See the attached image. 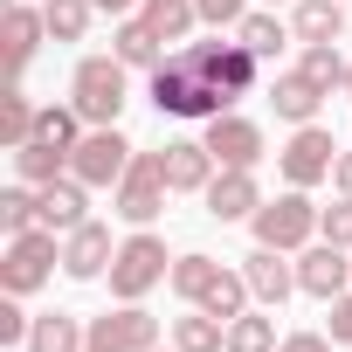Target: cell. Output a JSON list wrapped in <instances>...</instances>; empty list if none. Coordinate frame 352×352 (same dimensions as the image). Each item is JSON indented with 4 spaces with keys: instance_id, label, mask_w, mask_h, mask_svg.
<instances>
[{
    "instance_id": "1",
    "label": "cell",
    "mask_w": 352,
    "mask_h": 352,
    "mask_svg": "<svg viewBox=\"0 0 352 352\" xmlns=\"http://www.w3.org/2000/svg\"><path fill=\"white\" fill-rule=\"evenodd\" d=\"M152 104H159V118H221V111H235L187 56H166L152 69Z\"/></svg>"
},
{
    "instance_id": "2",
    "label": "cell",
    "mask_w": 352,
    "mask_h": 352,
    "mask_svg": "<svg viewBox=\"0 0 352 352\" xmlns=\"http://www.w3.org/2000/svg\"><path fill=\"white\" fill-rule=\"evenodd\" d=\"M124 97H131V69H124L118 56H83V63H76L69 104L83 111V124H118Z\"/></svg>"
},
{
    "instance_id": "3",
    "label": "cell",
    "mask_w": 352,
    "mask_h": 352,
    "mask_svg": "<svg viewBox=\"0 0 352 352\" xmlns=\"http://www.w3.org/2000/svg\"><path fill=\"white\" fill-rule=\"evenodd\" d=\"M318 214H324V208H311V187H290V194L263 201V208L249 214V228H256V242H263V249H283V256H297V249H311V235H318Z\"/></svg>"
},
{
    "instance_id": "4",
    "label": "cell",
    "mask_w": 352,
    "mask_h": 352,
    "mask_svg": "<svg viewBox=\"0 0 352 352\" xmlns=\"http://www.w3.org/2000/svg\"><path fill=\"white\" fill-rule=\"evenodd\" d=\"M166 276H173V256H166V242L152 228L118 242V263H111V297L118 304H145V290H159Z\"/></svg>"
},
{
    "instance_id": "5",
    "label": "cell",
    "mask_w": 352,
    "mask_h": 352,
    "mask_svg": "<svg viewBox=\"0 0 352 352\" xmlns=\"http://www.w3.org/2000/svg\"><path fill=\"white\" fill-rule=\"evenodd\" d=\"M63 263V242L56 228H28V235H8V256H0V290L8 297H35Z\"/></svg>"
},
{
    "instance_id": "6",
    "label": "cell",
    "mask_w": 352,
    "mask_h": 352,
    "mask_svg": "<svg viewBox=\"0 0 352 352\" xmlns=\"http://www.w3.org/2000/svg\"><path fill=\"white\" fill-rule=\"evenodd\" d=\"M180 56H187V63H194V69L228 97V104H235V97H249V90H256V76H263V56H256L242 35H235V42H187Z\"/></svg>"
},
{
    "instance_id": "7",
    "label": "cell",
    "mask_w": 352,
    "mask_h": 352,
    "mask_svg": "<svg viewBox=\"0 0 352 352\" xmlns=\"http://www.w3.org/2000/svg\"><path fill=\"white\" fill-rule=\"evenodd\" d=\"M166 194H173L166 159H159V152H131L124 180H118V194H111V214H124L131 228H145V221H159V214H166Z\"/></svg>"
},
{
    "instance_id": "8",
    "label": "cell",
    "mask_w": 352,
    "mask_h": 352,
    "mask_svg": "<svg viewBox=\"0 0 352 352\" xmlns=\"http://www.w3.org/2000/svg\"><path fill=\"white\" fill-rule=\"evenodd\" d=\"M131 152H138V145H131L118 124H90V131L76 138V152H69V173H76L83 187H118L124 166H131Z\"/></svg>"
},
{
    "instance_id": "9",
    "label": "cell",
    "mask_w": 352,
    "mask_h": 352,
    "mask_svg": "<svg viewBox=\"0 0 352 352\" xmlns=\"http://www.w3.org/2000/svg\"><path fill=\"white\" fill-rule=\"evenodd\" d=\"M276 166H283L290 187H318V180H331V166H338V138L324 124H297L290 145L276 152Z\"/></svg>"
},
{
    "instance_id": "10",
    "label": "cell",
    "mask_w": 352,
    "mask_h": 352,
    "mask_svg": "<svg viewBox=\"0 0 352 352\" xmlns=\"http://www.w3.org/2000/svg\"><path fill=\"white\" fill-rule=\"evenodd\" d=\"M297 290L304 297H318V304H331V297H345L352 290V249H338V242H311V249H297Z\"/></svg>"
},
{
    "instance_id": "11",
    "label": "cell",
    "mask_w": 352,
    "mask_h": 352,
    "mask_svg": "<svg viewBox=\"0 0 352 352\" xmlns=\"http://www.w3.org/2000/svg\"><path fill=\"white\" fill-rule=\"evenodd\" d=\"M208 152H214V166H249L256 173V159H263V124L256 118H242V111H221V118H208Z\"/></svg>"
},
{
    "instance_id": "12",
    "label": "cell",
    "mask_w": 352,
    "mask_h": 352,
    "mask_svg": "<svg viewBox=\"0 0 352 352\" xmlns=\"http://www.w3.org/2000/svg\"><path fill=\"white\" fill-rule=\"evenodd\" d=\"M111 263H118V242H111V228H104V221H83V228H69V235H63V276L97 283V276H111Z\"/></svg>"
},
{
    "instance_id": "13",
    "label": "cell",
    "mask_w": 352,
    "mask_h": 352,
    "mask_svg": "<svg viewBox=\"0 0 352 352\" xmlns=\"http://www.w3.org/2000/svg\"><path fill=\"white\" fill-rule=\"evenodd\" d=\"M242 276H249V297H256L263 311H283V297L297 290V263H290L283 249H263V242L242 256Z\"/></svg>"
},
{
    "instance_id": "14",
    "label": "cell",
    "mask_w": 352,
    "mask_h": 352,
    "mask_svg": "<svg viewBox=\"0 0 352 352\" xmlns=\"http://www.w3.org/2000/svg\"><path fill=\"white\" fill-rule=\"evenodd\" d=\"M201 201H208L214 221H249V214L263 208V187H256V173H249V166H221L214 180H208Z\"/></svg>"
},
{
    "instance_id": "15",
    "label": "cell",
    "mask_w": 352,
    "mask_h": 352,
    "mask_svg": "<svg viewBox=\"0 0 352 352\" xmlns=\"http://www.w3.org/2000/svg\"><path fill=\"white\" fill-rule=\"evenodd\" d=\"M90 338H104V345H118V352H152V345H159V318H152L145 304H118V311L90 318Z\"/></svg>"
},
{
    "instance_id": "16",
    "label": "cell",
    "mask_w": 352,
    "mask_h": 352,
    "mask_svg": "<svg viewBox=\"0 0 352 352\" xmlns=\"http://www.w3.org/2000/svg\"><path fill=\"white\" fill-rule=\"evenodd\" d=\"M166 180H173V194H208V180H214V152H208V138H173L166 152Z\"/></svg>"
},
{
    "instance_id": "17",
    "label": "cell",
    "mask_w": 352,
    "mask_h": 352,
    "mask_svg": "<svg viewBox=\"0 0 352 352\" xmlns=\"http://www.w3.org/2000/svg\"><path fill=\"white\" fill-rule=\"evenodd\" d=\"M111 56H118L124 69H145V76H152V69L166 63V35H159L145 14H124V21H118V35H111Z\"/></svg>"
},
{
    "instance_id": "18",
    "label": "cell",
    "mask_w": 352,
    "mask_h": 352,
    "mask_svg": "<svg viewBox=\"0 0 352 352\" xmlns=\"http://www.w3.org/2000/svg\"><path fill=\"white\" fill-rule=\"evenodd\" d=\"M83 221H90V187L76 180V173H63V180H49V187H42V228L69 235V228H83Z\"/></svg>"
},
{
    "instance_id": "19",
    "label": "cell",
    "mask_w": 352,
    "mask_h": 352,
    "mask_svg": "<svg viewBox=\"0 0 352 352\" xmlns=\"http://www.w3.org/2000/svg\"><path fill=\"white\" fill-rule=\"evenodd\" d=\"M270 104H276V118H283V124H318V104H324V90H318L304 69H283V76L270 83Z\"/></svg>"
},
{
    "instance_id": "20",
    "label": "cell",
    "mask_w": 352,
    "mask_h": 352,
    "mask_svg": "<svg viewBox=\"0 0 352 352\" xmlns=\"http://www.w3.org/2000/svg\"><path fill=\"white\" fill-rule=\"evenodd\" d=\"M290 35L297 42H345V0H297Z\"/></svg>"
},
{
    "instance_id": "21",
    "label": "cell",
    "mask_w": 352,
    "mask_h": 352,
    "mask_svg": "<svg viewBox=\"0 0 352 352\" xmlns=\"http://www.w3.org/2000/svg\"><path fill=\"white\" fill-rule=\"evenodd\" d=\"M42 35H49V21H42V8H28V0H14L8 8V69L21 76L28 63H35V49H42Z\"/></svg>"
},
{
    "instance_id": "22",
    "label": "cell",
    "mask_w": 352,
    "mask_h": 352,
    "mask_svg": "<svg viewBox=\"0 0 352 352\" xmlns=\"http://www.w3.org/2000/svg\"><path fill=\"white\" fill-rule=\"evenodd\" d=\"M83 345H90V324L76 311H42L28 331V352H83Z\"/></svg>"
},
{
    "instance_id": "23",
    "label": "cell",
    "mask_w": 352,
    "mask_h": 352,
    "mask_svg": "<svg viewBox=\"0 0 352 352\" xmlns=\"http://www.w3.org/2000/svg\"><path fill=\"white\" fill-rule=\"evenodd\" d=\"M14 173H21L28 187H49V180H63V173H69V152L49 145V138H28V145H14Z\"/></svg>"
},
{
    "instance_id": "24",
    "label": "cell",
    "mask_w": 352,
    "mask_h": 352,
    "mask_svg": "<svg viewBox=\"0 0 352 352\" xmlns=\"http://www.w3.org/2000/svg\"><path fill=\"white\" fill-rule=\"evenodd\" d=\"M173 345H180V352H228V324L194 304L187 318H173Z\"/></svg>"
},
{
    "instance_id": "25",
    "label": "cell",
    "mask_w": 352,
    "mask_h": 352,
    "mask_svg": "<svg viewBox=\"0 0 352 352\" xmlns=\"http://www.w3.org/2000/svg\"><path fill=\"white\" fill-rule=\"evenodd\" d=\"M138 14H145L166 42H187L194 21H201V0H138Z\"/></svg>"
},
{
    "instance_id": "26",
    "label": "cell",
    "mask_w": 352,
    "mask_h": 352,
    "mask_svg": "<svg viewBox=\"0 0 352 352\" xmlns=\"http://www.w3.org/2000/svg\"><path fill=\"white\" fill-rule=\"evenodd\" d=\"M90 14H97V0H42L49 42H83L90 35Z\"/></svg>"
},
{
    "instance_id": "27",
    "label": "cell",
    "mask_w": 352,
    "mask_h": 352,
    "mask_svg": "<svg viewBox=\"0 0 352 352\" xmlns=\"http://www.w3.org/2000/svg\"><path fill=\"white\" fill-rule=\"evenodd\" d=\"M214 276H221V263L194 249V256H173V276H166V283H173V290H180L187 304H201V297L214 290Z\"/></svg>"
},
{
    "instance_id": "28",
    "label": "cell",
    "mask_w": 352,
    "mask_h": 352,
    "mask_svg": "<svg viewBox=\"0 0 352 352\" xmlns=\"http://www.w3.org/2000/svg\"><path fill=\"white\" fill-rule=\"evenodd\" d=\"M297 69L331 97V90H345V69H352V63L338 56V42H304V63H297Z\"/></svg>"
},
{
    "instance_id": "29",
    "label": "cell",
    "mask_w": 352,
    "mask_h": 352,
    "mask_svg": "<svg viewBox=\"0 0 352 352\" xmlns=\"http://www.w3.org/2000/svg\"><path fill=\"white\" fill-rule=\"evenodd\" d=\"M83 131H90V124H83L76 104H42V118H35V138H49V145H63V152H76Z\"/></svg>"
},
{
    "instance_id": "30",
    "label": "cell",
    "mask_w": 352,
    "mask_h": 352,
    "mask_svg": "<svg viewBox=\"0 0 352 352\" xmlns=\"http://www.w3.org/2000/svg\"><path fill=\"white\" fill-rule=\"evenodd\" d=\"M228 352H276V318H270V311L228 318Z\"/></svg>"
},
{
    "instance_id": "31",
    "label": "cell",
    "mask_w": 352,
    "mask_h": 352,
    "mask_svg": "<svg viewBox=\"0 0 352 352\" xmlns=\"http://www.w3.org/2000/svg\"><path fill=\"white\" fill-rule=\"evenodd\" d=\"M201 311H214L221 324H228V318H242V311H249V276H242V270H221V276H214V290L201 297Z\"/></svg>"
},
{
    "instance_id": "32",
    "label": "cell",
    "mask_w": 352,
    "mask_h": 352,
    "mask_svg": "<svg viewBox=\"0 0 352 352\" xmlns=\"http://www.w3.org/2000/svg\"><path fill=\"white\" fill-rule=\"evenodd\" d=\"M235 35H242L263 63H276V49L290 42V21H276V14H242V28H235Z\"/></svg>"
},
{
    "instance_id": "33",
    "label": "cell",
    "mask_w": 352,
    "mask_h": 352,
    "mask_svg": "<svg viewBox=\"0 0 352 352\" xmlns=\"http://www.w3.org/2000/svg\"><path fill=\"white\" fill-rule=\"evenodd\" d=\"M35 118H42V111H35L21 90H8V104H0V138H8V152L35 138Z\"/></svg>"
},
{
    "instance_id": "34",
    "label": "cell",
    "mask_w": 352,
    "mask_h": 352,
    "mask_svg": "<svg viewBox=\"0 0 352 352\" xmlns=\"http://www.w3.org/2000/svg\"><path fill=\"white\" fill-rule=\"evenodd\" d=\"M318 235H324V242H338V249H352V201H345V194H338V208H324V214H318Z\"/></svg>"
},
{
    "instance_id": "35",
    "label": "cell",
    "mask_w": 352,
    "mask_h": 352,
    "mask_svg": "<svg viewBox=\"0 0 352 352\" xmlns=\"http://www.w3.org/2000/svg\"><path fill=\"white\" fill-rule=\"evenodd\" d=\"M242 14H249V0H201L208 28H242Z\"/></svg>"
},
{
    "instance_id": "36",
    "label": "cell",
    "mask_w": 352,
    "mask_h": 352,
    "mask_svg": "<svg viewBox=\"0 0 352 352\" xmlns=\"http://www.w3.org/2000/svg\"><path fill=\"white\" fill-rule=\"evenodd\" d=\"M324 331H331V345H352V290L331 297V324H324Z\"/></svg>"
},
{
    "instance_id": "37",
    "label": "cell",
    "mask_w": 352,
    "mask_h": 352,
    "mask_svg": "<svg viewBox=\"0 0 352 352\" xmlns=\"http://www.w3.org/2000/svg\"><path fill=\"white\" fill-rule=\"evenodd\" d=\"M276 352H331V331H290Z\"/></svg>"
},
{
    "instance_id": "38",
    "label": "cell",
    "mask_w": 352,
    "mask_h": 352,
    "mask_svg": "<svg viewBox=\"0 0 352 352\" xmlns=\"http://www.w3.org/2000/svg\"><path fill=\"white\" fill-rule=\"evenodd\" d=\"M331 187L352 201V152H338V166H331Z\"/></svg>"
},
{
    "instance_id": "39",
    "label": "cell",
    "mask_w": 352,
    "mask_h": 352,
    "mask_svg": "<svg viewBox=\"0 0 352 352\" xmlns=\"http://www.w3.org/2000/svg\"><path fill=\"white\" fill-rule=\"evenodd\" d=\"M131 8H138V0H97V14H118V21H124Z\"/></svg>"
},
{
    "instance_id": "40",
    "label": "cell",
    "mask_w": 352,
    "mask_h": 352,
    "mask_svg": "<svg viewBox=\"0 0 352 352\" xmlns=\"http://www.w3.org/2000/svg\"><path fill=\"white\" fill-rule=\"evenodd\" d=\"M83 352H118V345H104V338H90V345H83Z\"/></svg>"
},
{
    "instance_id": "41",
    "label": "cell",
    "mask_w": 352,
    "mask_h": 352,
    "mask_svg": "<svg viewBox=\"0 0 352 352\" xmlns=\"http://www.w3.org/2000/svg\"><path fill=\"white\" fill-rule=\"evenodd\" d=\"M152 352H180V345H152Z\"/></svg>"
},
{
    "instance_id": "42",
    "label": "cell",
    "mask_w": 352,
    "mask_h": 352,
    "mask_svg": "<svg viewBox=\"0 0 352 352\" xmlns=\"http://www.w3.org/2000/svg\"><path fill=\"white\" fill-rule=\"evenodd\" d=\"M345 97H352V69H345Z\"/></svg>"
},
{
    "instance_id": "43",
    "label": "cell",
    "mask_w": 352,
    "mask_h": 352,
    "mask_svg": "<svg viewBox=\"0 0 352 352\" xmlns=\"http://www.w3.org/2000/svg\"><path fill=\"white\" fill-rule=\"evenodd\" d=\"M270 8H276V0H270Z\"/></svg>"
}]
</instances>
